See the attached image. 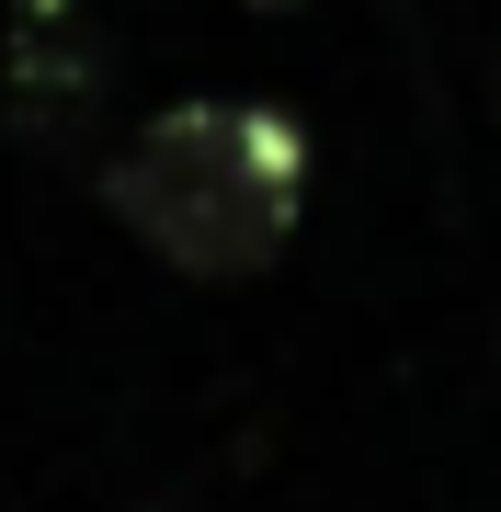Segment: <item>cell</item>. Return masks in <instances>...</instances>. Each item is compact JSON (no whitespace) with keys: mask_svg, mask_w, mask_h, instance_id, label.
<instances>
[{"mask_svg":"<svg viewBox=\"0 0 501 512\" xmlns=\"http://www.w3.org/2000/svg\"><path fill=\"white\" fill-rule=\"evenodd\" d=\"M103 217L194 285H251L308 217V137L274 103H171L92 171Z\"/></svg>","mask_w":501,"mask_h":512,"instance_id":"1","label":"cell"},{"mask_svg":"<svg viewBox=\"0 0 501 512\" xmlns=\"http://www.w3.org/2000/svg\"><path fill=\"white\" fill-rule=\"evenodd\" d=\"M251 12H285V0H251Z\"/></svg>","mask_w":501,"mask_h":512,"instance_id":"2","label":"cell"}]
</instances>
